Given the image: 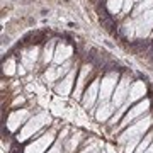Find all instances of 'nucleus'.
Instances as JSON below:
<instances>
[{
	"instance_id": "f257e3e1",
	"label": "nucleus",
	"mask_w": 153,
	"mask_h": 153,
	"mask_svg": "<svg viewBox=\"0 0 153 153\" xmlns=\"http://www.w3.org/2000/svg\"><path fill=\"white\" fill-rule=\"evenodd\" d=\"M150 123H152V117H145V119L138 121L136 124L129 126V128L123 133V136L119 138V141L121 143L128 141V145H126V153H131L133 152V148L138 145L140 136H143V133H145V129L150 126Z\"/></svg>"
},
{
	"instance_id": "f03ea898",
	"label": "nucleus",
	"mask_w": 153,
	"mask_h": 153,
	"mask_svg": "<svg viewBox=\"0 0 153 153\" xmlns=\"http://www.w3.org/2000/svg\"><path fill=\"white\" fill-rule=\"evenodd\" d=\"M49 121V116L46 114V112H41V114H38L36 117H33V119L29 121L27 124L22 128V131L19 133V136H17V140L19 141H24V140H27L33 133H36V131H39L41 128H43L46 123Z\"/></svg>"
},
{
	"instance_id": "7ed1b4c3",
	"label": "nucleus",
	"mask_w": 153,
	"mask_h": 153,
	"mask_svg": "<svg viewBox=\"0 0 153 153\" xmlns=\"http://www.w3.org/2000/svg\"><path fill=\"white\" fill-rule=\"evenodd\" d=\"M134 29H136L138 38H146L153 31V9L146 10L145 14H140L134 21Z\"/></svg>"
},
{
	"instance_id": "20e7f679",
	"label": "nucleus",
	"mask_w": 153,
	"mask_h": 153,
	"mask_svg": "<svg viewBox=\"0 0 153 153\" xmlns=\"http://www.w3.org/2000/svg\"><path fill=\"white\" fill-rule=\"evenodd\" d=\"M116 80H117V75L116 73H109L102 78V83H100V92H99V97L102 102H105L107 99L112 95V90L116 88Z\"/></svg>"
},
{
	"instance_id": "39448f33",
	"label": "nucleus",
	"mask_w": 153,
	"mask_h": 153,
	"mask_svg": "<svg viewBox=\"0 0 153 153\" xmlns=\"http://www.w3.org/2000/svg\"><path fill=\"white\" fill-rule=\"evenodd\" d=\"M129 76L128 75H124L123 76V80L119 82V85H117V88H116V92H114V95H112V104L114 105H119V104H123L124 102V99H128V94H129Z\"/></svg>"
},
{
	"instance_id": "423d86ee",
	"label": "nucleus",
	"mask_w": 153,
	"mask_h": 153,
	"mask_svg": "<svg viewBox=\"0 0 153 153\" xmlns=\"http://www.w3.org/2000/svg\"><path fill=\"white\" fill-rule=\"evenodd\" d=\"M53 143V133H48L41 136L39 140H36L34 143H31L26 148V153H44V150H48V146Z\"/></svg>"
},
{
	"instance_id": "0eeeda50",
	"label": "nucleus",
	"mask_w": 153,
	"mask_h": 153,
	"mask_svg": "<svg viewBox=\"0 0 153 153\" xmlns=\"http://www.w3.org/2000/svg\"><path fill=\"white\" fill-rule=\"evenodd\" d=\"M148 107H150V100H143V102H140L138 105H134V107H133V109L124 116V119H123L121 126H128L133 119H134V117H138V116L143 114L145 111H148Z\"/></svg>"
},
{
	"instance_id": "6e6552de",
	"label": "nucleus",
	"mask_w": 153,
	"mask_h": 153,
	"mask_svg": "<svg viewBox=\"0 0 153 153\" xmlns=\"http://www.w3.org/2000/svg\"><path fill=\"white\" fill-rule=\"evenodd\" d=\"M71 53H73L71 46H68V44H65V43L58 44V48H56V51H55V61L58 65H63V63L71 56Z\"/></svg>"
},
{
	"instance_id": "1a4fd4ad",
	"label": "nucleus",
	"mask_w": 153,
	"mask_h": 153,
	"mask_svg": "<svg viewBox=\"0 0 153 153\" xmlns=\"http://www.w3.org/2000/svg\"><path fill=\"white\" fill-rule=\"evenodd\" d=\"M145 92H146L145 83L143 82H134L131 85V88H129V94H128V102L131 104V102H134V100H138V99H141L143 95H145Z\"/></svg>"
},
{
	"instance_id": "9d476101",
	"label": "nucleus",
	"mask_w": 153,
	"mask_h": 153,
	"mask_svg": "<svg viewBox=\"0 0 153 153\" xmlns=\"http://www.w3.org/2000/svg\"><path fill=\"white\" fill-rule=\"evenodd\" d=\"M73 80H75V71H70V73L66 75L65 80L56 85V94H60V95H68V94H70V88H71Z\"/></svg>"
},
{
	"instance_id": "9b49d317",
	"label": "nucleus",
	"mask_w": 153,
	"mask_h": 153,
	"mask_svg": "<svg viewBox=\"0 0 153 153\" xmlns=\"http://www.w3.org/2000/svg\"><path fill=\"white\" fill-rule=\"evenodd\" d=\"M97 82L99 80H95V82L87 88V92H85V97H83V107H85V109H88V107L94 105V100H95V97H97V90H99V83Z\"/></svg>"
},
{
	"instance_id": "f8f14e48",
	"label": "nucleus",
	"mask_w": 153,
	"mask_h": 153,
	"mask_svg": "<svg viewBox=\"0 0 153 153\" xmlns=\"http://www.w3.org/2000/svg\"><path fill=\"white\" fill-rule=\"evenodd\" d=\"M26 117H27V111H16V112L9 117V129H10V131L17 129V126L21 124V123H24Z\"/></svg>"
},
{
	"instance_id": "ddd939ff",
	"label": "nucleus",
	"mask_w": 153,
	"mask_h": 153,
	"mask_svg": "<svg viewBox=\"0 0 153 153\" xmlns=\"http://www.w3.org/2000/svg\"><path fill=\"white\" fill-rule=\"evenodd\" d=\"M22 60H24V63H26L27 68L34 66V63L38 60V48H31L29 51H26V53L22 55Z\"/></svg>"
},
{
	"instance_id": "4468645a",
	"label": "nucleus",
	"mask_w": 153,
	"mask_h": 153,
	"mask_svg": "<svg viewBox=\"0 0 153 153\" xmlns=\"http://www.w3.org/2000/svg\"><path fill=\"white\" fill-rule=\"evenodd\" d=\"M90 66H83L82 68V73H80V76H78V82H76V88H75V97H78L80 95V92H82V87H83V83H85V76H87V73H90Z\"/></svg>"
},
{
	"instance_id": "2eb2a0df",
	"label": "nucleus",
	"mask_w": 153,
	"mask_h": 153,
	"mask_svg": "<svg viewBox=\"0 0 153 153\" xmlns=\"http://www.w3.org/2000/svg\"><path fill=\"white\" fill-rule=\"evenodd\" d=\"M111 112H112V105L107 104V102H104V104L99 107V111H97V119L99 121H105L111 116Z\"/></svg>"
},
{
	"instance_id": "dca6fc26",
	"label": "nucleus",
	"mask_w": 153,
	"mask_h": 153,
	"mask_svg": "<svg viewBox=\"0 0 153 153\" xmlns=\"http://www.w3.org/2000/svg\"><path fill=\"white\" fill-rule=\"evenodd\" d=\"M123 4H124V0H107L109 14H117L119 10H123Z\"/></svg>"
},
{
	"instance_id": "f3484780",
	"label": "nucleus",
	"mask_w": 153,
	"mask_h": 153,
	"mask_svg": "<svg viewBox=\"0 0 153 153\" xmlns=\"http://www.w3.org/2000/svg\"><path fill=\"white\" fill-rule=\"evenodd\" d=\"M16 68H17L16 61L12 60V58H10V60H7L5 63H4V73H5V75H9V76L16 73Z\"/></svg>"
},
{
	"instance_id": "a211bd4d",
	"label": "nucleus",
	"mask_w": 153,
	"mask_h": 153,
	"mask_svg": "<svg viewBox=\"0 0 153 153\" xmlns=\"http://www.w3.org/2000/svg\"><path fill=\"white\" fill-rule=\"evenodd\" d=\"M150 9H153V0H145V2H141V4L136 7V14H134V16L138 17L141 12H146V10H150Z\"/></svg>"
},
{
	"instance_id": "6ab92c4d",
	"label": "nucleus",
	"mask_w": 153,
	"mask_h": 153,
	"mask_svg": "<svg viewBox=\"0 0 153 153\" xmlns=\"http://www.w3.org/2000/svg\"><path fill=\"white\" fill-rule=\"evenodd\" d=\"M51 60H55V56H53V43H49L48 46L44 48V56H43L44 65H48Z\"/></svg>"
},
{
	"instance_id": "aec40b11",
	"label": "nucleus",
	"mask_w": 153,
	"mask_h": 153,
	"mask_svg": "<svg viewBox=\"0 0 153 153\" xmlns=\"http://www.w3.org/2000/svg\"><path fill=\"white\" fill-rule=\"evenodd\" d=\"M150 141H152V134H150V136H148L145 141H141L140 145H138V152H136V153H143V152H145V150H146V146L150 145Z\"/></svg>"
},
{
	"instance_id": "412c9836",
	"label": "nucleus",
	"mask_w": 153,
	"mask_h": 153,
	"mask_svg": "<svg viewBox=\"0 0 153 153\" xmlns=\"http://www.w3.org/2000/svg\"><path fill=\"white\" fill-rule=\"evenodd\" d=\"M133 2H134V0H124V4H123V12H124V14H128V12L131 10Z\"/></svg>"
},
{
	"instance_id": "4be33fe9",
	"label": "nucleus",
	"mask_w": 153,
	"mask_h": 153,
	"mask_svg": "<svg viewBox=\"0 0 153 153\" xmlns=\"http://www.w3.org/2000/svg\"><path fill=\"white\" fill-rule=\"evenodd\" d=\"M24 68H26L24 65H19V66H17V71H19L21 75H24V73H26V70H24Z\"/></svg>"
},
{
	"instance_id": "5701e85b",
	"label": "nucleus",
	"mask_w": 153,
	"mask_h": 153,
	"mask_svg": "<svg viewBox=\"0 0 153 153\" xmlns=\"http://www.w3.org/2000/svg\"><path fill=\"white\" fill-rule=\"evenodd\" d=\"M48 153H61V150H60L58 146H56V148H53V150H49Z\"/></svg>"
},
{
	"instance_id": "b1692460",
	"label": "nucleus",
	"mask_w": 153,
	"mask_h": 153,
	"mask_svg": "<svg viewBox=\"0 0 153 153\" xmlns=\"http://www.w3.org/2000/svg\"><path fill=\"white\" fill-rule=\"evenodd\" d=\"M143 153H153V145H152V146H150V148H146V150H145V152H143Z\"/></svg>"
}]
</instances>
